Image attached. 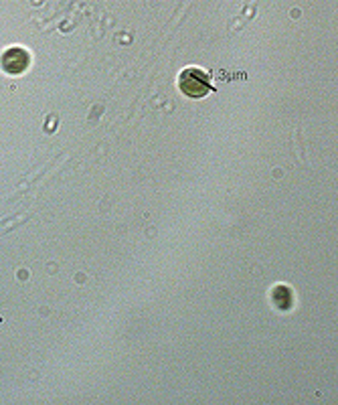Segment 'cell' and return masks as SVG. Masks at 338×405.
<instances>
[{"instance_id":"cell-1","label":"cell","mask_w":338,"mask_h":405,"mask_svg":"<svg viewBox=\"0 0 338 405\" xmlns=\"http://www.w3.org/2000/svg\"><path fill=\"white\" fill-rule=\"evenodd\" d=\"M178 87L185 95L189 98H205L207 93H211V77L203 71V69H197V67H189L185 71H180L178 75Z\"/></svg>"},{"instance_id":"cell-2","label":"cell","mask_w":338,"mask_h":405,"mask_svg":"<svg viewBox=\"0 0 338 405\" xmlns=\"http://www.w3.org/2000/svg\"><path fill=\"white\" fill-rule=\"evenodd\" d=\"M0 65H2V69H4L6 73H13V75L22 73V71L29 67V53H26L24 49H19V47L8 49V51L2 53Z\"/></svg>"}]
</instances>
